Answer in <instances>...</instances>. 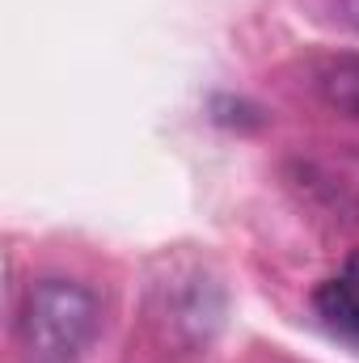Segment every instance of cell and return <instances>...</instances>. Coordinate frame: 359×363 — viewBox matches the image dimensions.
Listing matches in <instances>:
<instances>
[{"mask_svg":"<svg viewBox=\"0 0 359 363\" xmlns=\"http://www.w3.org/2000/svg\"><path fill=\"white\" fill-rule=\"evenodd\" d=\"M313 89L338 114L359 118V55H326L313 64Z\"/></svg>","mask_w":359,"mask_h":363,"instance_id":"obj_2","label":"cell"},{"mask_svg":"<svg viewBox=\"0 0 359 363\" xmlns=\"http://www.w3.org/2000/svg\"><path fill=\"white\" fill-rule=\"evenodd\" d=\"M343 279H347V283L359 291V254H351V258H347V274H343Z\"/></svg>","mask_w":359,"mask_h":363,"instance_id":"obj_4","label":"cell"},{"mask_svg":"<svg viewBox=\"0 0 359 363\" xmlns=\"http://www.w3.org/2000/svg\"><path fill=\"white\" fill-rule=\"evenodd\" d=\"M17 334L30 355L68 363L85 355L101 334V300L77 279H38L21 296Z\"/></svg>","mask_w":359,"mask_h":363,"instance_id":"obj_1","label":"cell"},{"mask_svg":"<svg viewBox=\"0 0 359 363\" xmlns=\"http://www.w3.org/2000/svg\"><path fill=\"white\" fill-rule=\"evenodd\" d=\"M347 17L359 26V0H347Z\"/></svg>","mask_w":359,"mask_h":363,"instance_id":"obj_5","label":"cell"},{"mask_svg":"<svg viewBox=\"0 0 359 363\" xmlns=\"http://www.w3.org/2000/svg\"><path fill=\"white\" fill-rule=\"evenodd\" d=\"M313 304L321 313V321L347 338L351 347H359V291L347 283V279H326L317 291H313Z\"/></svg>","mask_w":359,"mask_h":363,"instance_id":"obj_3","label":"cell"}]
</instances>
